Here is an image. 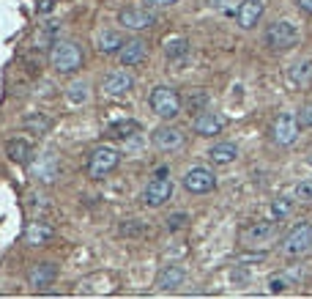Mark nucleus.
Here are the masks:
<instances>
[{
    "label": "nucleus",
    "instance_id": "f257e3e1",
    "mask_svg": "<svg viewBox=\"0 0 312 299\" xmlns=\"http://www.w3.org/2000/svg\"><path fill=\"white\" fill-rule=\"evenodd\" d=\"M50 63L52 69L60 74H71L83 66V50H80L74 42H58L50 47Z\"/></svg>",
    "mask_w": 312,
    "mask_h": 299
},
{
    "label": "nucleus",
    "instance_id": "f03ea898",
    "mask_svg": "<svg viewBox=\"0 0 312 299\" xmlns=\"http://www.w3.org/2000/svg\"><path fill=\"white\" fill-rule=\"evenodd\" d=\"M277 222H249L247 228L241 230V244L247 250H255V253H266L271 244L277 242Z\"/></svg>",
    "mask_w": 312,
    "mask_h": 299
},
{
    "label": "nucleus",
    "instance_id": "7ed1b4c3",
    "mask_svg": "<svg viewBox=\"0 0 312 299\" xmlns=\"http://www.w3.org/2000/svg\"><path fill=\"white\" fill-rule=\"evenodd\" d=\"M312 253V222H296L282 239V255L304 258Z\"/></svg>",
    "mask_w": 312,
    "mask_h": 299
},
{
    "label": "nucleus",
    "instance_id": "20e7f679",
    "mask_svg": "<svg viewBox=\"0 0 312 299\" xmlns=\"http://www.w3.org/2000/svg\"><path fill=\"white\" fill-rule=\"evenodd\" d=\"M148 102H151V110L159 115V118H165V121H173L175 115L181 113V96H178L175 88H167V85L153 88Z\"/></svg>",
    "mask_w": 312,
    "mask_h": 299
},
{
    "label": "nucleus",
    "instance_id": "39448f33",
    "mask_svg": "<svg viewBox=\"0 0 312 299\" xmlns=\"http://www.w3.org/2000/svg\"><path fill=\"white\" fill-rule=\"evenodd\" d=\"M173 179L167 176L165 168H159V173H156V179H151L145 184V189H142V203L145 206H165L167 201L173 198Z\"/></svg>",
    "mask_w": 312,
    "mask_h": 299
},
{
    "label": "nucleus",
    "instance_id": "423d86ee",
    "mask_svg": "<svg viewBox=\"0 0 312 299\" xmlns=\"http://www.w3.org/2000/svg\"><path fill=\"white\" fill-rule=\"evenodd\" d=\"M118 162H121L118 148L99 146V148H93L91 162H88V176H91V179H104V176H110L115 168H118Z\"/></svg>",
    "mask_w": 312,
    "mask_h": 299
},
{
    "label": "nucleus",
    "instance_id": "0eeeda50",
    "mask_svg": "<svg viewBox=\"0 0 312 299\" xmlns=\"http://www.w3.org/2000/svg\"><path fill=\"white\" fill-rule=\"evenodd\" d=\"M266 44L274 47V50H290V47L298 44V28L288 19H277L266 28Z\"/></svg>",
    "mask_w": 312,
    "mask_h": 299
},
{
    "label": "nucleus",
    "instance_id": "6e6552de",
    "mask_svg": "<svg viewBox=\"0 0 312 299\" xmlns=\"http://www.w3.org/2000/svg\"><path fill=\"white\" fill-rule=\"evenodd\" d=\"M181 184H184V189L189 195H206L216 187V176H214L211 168H206V165H192L184 173Z\"/></svg>",
    "mask_w": 312,
    "mask_h": 299
},
{
    "label": "nucleus",
    "instance_id": "1a4fd4ad",
    "mask_svg": "<svg viewBox=\"0 0 312 299\" xmlns=\"http://www.w3.org/2000/svg\"><path fill=\"white\" fill-rule=\"evenodd\" d=\"M298 129H301V124H298L296 115L282 113V115H277L274 126H271V138H274L277 146H293L298 140Z\"/></svg>",
    "mask_w": 312,
    "mask_h": 299
},
{
    "label": "nucleus",
    "instance_id": "9d476101",
    "mask_svg": "<svg viewBox=\"0 0 312 299\" xmlns=\"http://www.w3.org/2000/svg\"><path fill=\"white\" fill-rule=\"evenodd\" d=\"M121 19V25L129 30H145V28H151V25L156 22V14H153V9L151 6H140V9H124L118 14Z\"/></svg>",
    "mask_w": 312,
    "mask_h": 299
},
{
    "label": "nucleus",
    "instance_id": "9b49d317",
    "mask_svg": "<svg viewBox=\"0 0 312 299\" xmlns=\"http://www.w3.org/2000/svg\"><path fill=\"white\" fill-rule=\"evenodd\" d=\"M58 277V267L52 261H42V263H33L28 269V285L33 291H44L50 288L52 283H55Z\"/></svg>",
    "mask_w": 312,
    "mask_h": 299
},
{
    "label": "nucleus",
    "instance_id": "f8f14e48",
    "mask_svg": "<svg viewBox=\"0 0 312 299\" xmlns=\"http://www.w3.org/2000/svg\"><path fill=\"white\" fill-rule=\"evenodd\" d=\"M192 126L200 138H214V135H219L225 129V115H219L216 110H200L194 115Z\"/></svg>",
    "mask_w": 312,
    "mask_h": 299
},
{
    "label": "nucleus",
    "instance_id": "ddd939ff",
    "mask_svg": "<svg viewBox=\"0 0 312 299\" xmlns=\"http://www.w3.org/2000/svg\"><path fill=\"white\" fill-rule=\"evenodd\" d=\"M151 140L159 151H178L184 146V132L178 126H159V129H153Z\"/></svg>",
    "mask_w": 312,
    "mask_h": 299
},
{
    "label": "nucleus",
    "instance_id": "4468645a",
    "mask_svg": "<svg viewBox=\"0 0 312 299\" xmlns=\"http://www.w3.org/2000/svg\"><path fill=\"white\" fill-rule=\"evenodd\" d=\"M33 176H36L38 181H44V184H52V181L60 176V162L52 151H44L38 154L36 165H33Z\"/></svg>",
    "mask_w": 312,
    "mask_h": 299
},
{
    "label": "nucleus",
    "instance_id": "2eb2a0df",
    "mask_svg": "<svg viewBox=\"0 0 312 299\" xmlns=\"http://www.w3.org/2000/svg\"><path fill=\"white\" fill-rule=\"evenodd\" d=\"M263 11H266V3H263V0H241L239 11H236V22H239L244 30H249V28L257 25V19L263 17Z\"/></svg>",
    "mask_w": 312,
    "mask_h": 299
},
{
    "label": "nucleus",
    "instance_id": "dca6fc26",
    "mask_svg": "<svg viewBox=\"0 0 312 299\" xmlns=\"http://www.w3.org/2000/svg\"><path fill=\"white\" fill-rule=\"evenodd\" d=\"M132 85H134L132 74L124 72V69L110 72V74L104 77V83H101V88H104V93H107V96H124V93L132 91Z\"/></svg>",
    "mask_w": 312,
    "mask_h": 299
},
{
    "label": "nucleus",
    "instance_id": "f3484780",
    "mask_svg": "<svg viewBox=\"0 0 312 299\" xmlns=\"http://www.w3.org/2000/svg\"><path fill=\"white\" fill-rule=\"evenodd\" d=\"M145 58H148V44L142 39H132V42H126L118 50V60L124 66H140Z\"/></svg>",
    "mask_w": 312,
    "mask_h": 299
},
{
    "label": "nucleus",
    "instance_id": "a211bd4d",
    "mask_svg": "<svg viewBox=\"0 0 312 299\" xmlns=\"http://www.w3.org/2000/svg\"><path fill=\"white\" fill-rule=\"evenodd\" d=\"M52 236H55V228L44 220H30L28 228H25V242L30 247H38V244H50Z\"/></svg>",
    "mask_w": 312,
    "mask_h": 299
},
{
    "label": "nucleus",
    "instance_id": "6ab92c4d",
    "mask_svg": "<svg viewBox=\"0 0 312 299\" xmlns=\"http://www.w3.org/2000/svg\"><path fill=\"white\" fill-rule=\"evenodd\" d=\"M288 83L293 88H307L312 85V58H301L296 60L288 69Z\"/></svg>",
    "mask_w": 312,
    "mask_h": 299
},
{
    "label": "nucleus",
    "instance_id": "aec40b11",
    "mask_svg": "<svg viewBox=\"0 0 312 299\" xmlns=\"http://www.w3.org/2000/svg\"><path fill=\"white\" fill-rule=\"evenodd\" d=\"M184 269L175 267V263H170V267H165L159 272V277H156V288L159 291H175L181 283H184Z\"/></svg>",
    "mask_w": 312,
    "mask_h": 299
},
{
    "label": "nucleus",
    "instance_id": "412c9836",
    "mask_svg": "<svg viewBox=\"0 0 312 299\" xmlns=\"http://www.w3.org/2000/svg\"><path fill=\"white\" fill-rule=\"evenodd\" d=\"M6 154H9V159H11V162H17V165H28V162H30V154H33V148H30V143H28V140H22V138H11L9 143H6Z\"/></svg>",
    "mask_w": 312,
    "mask_h": 299
},
{
    "label": "nucleus",
    "instance_id": "4be33fe9",
    "mask_svg": "<svg viewBox=\"0 0 312 299\" xmlns=\"http://www.w3.org/2000/svg\"><path fill=\"white\" fill-rule=\"evenodd\" d=\"M208 157H211L214 165H230V162H236V157H239V146L236 143H216V146H211V151H208Z\"/></svg>",
    "mask_w": 312,
    "mask_h": 299
},
{
    "label": "nucleus",
    "instance_id": "5701e85b",
    "mask_svg": "<svg viewBox=\"0 0 312 299\" xmlns=\"http://www.w3.org/2000/svg\"><path fill=\"white\" fill-rule=\"evenodd\" d=\"M124 36H121L118 30H101L99 33V52H104V55H112V52H118L121 47H124Z\"/></svg>",
    "mask_w": 312,
    "mask_h": 299
},
{
    "label": "nucleus",
    "instance_id": "b1692460",
    "mask_svg": "<svg viewBox=\"0 0 312 299\" xmlns=\"http://www.w3.org/2000/svg\"><path fill=\"white\" fill-rule=\"evenodd\" d=\"M52 129V121L47 118L44 113H30V115H25V132H30V135H36V138H42V135H47Z\"/></svg>",
    "mask_w": 312,
    "mask_h": 299
},
{
    "label": "nucleus",
    "instance_id": "393cba45",
    "mask_svg": "<svg viewBox=\"0 0 312 299\" xmlns=\"http://www.w3.org/2000/svg\"><path fill=\"white\" fill-rule=\"evenodd\" d=\"M110 135H115V138H121V140L137 138V135H140V124H137V121H134V118L115 121V124H110Z\"/></svg>",
    "mask_w": 312,
    "mask_h": 299
},
{
    "label": "nucleus",
    "instance_id": "a878e982",
    "mask_svg": "<svg viewBox=\"0 0 312 299\" xmlns=\"http://www.w3.org/2000/svg\"><path fill=\"white\" fill-rule=\"evenodd\" d=\"M58 42V22H44V28L36 33V50H44V47H52Z\"/></svg>",
    "mask_w": 312,
    "mask_h": 299
},
{
    "label": "nucleus",
    "instance_id": "bb28decb",
    "mask_svg": "<svg viewBox=\"0 0 312 299\" xmlns=\"http://www.w3.org/2000/svg\"><path fill=\"white\" fill-rule=\"evenodd\" d=\"M189 52V42L184 36H173V39H167L165 42V55L170 58V60H178V58H184Z\"/></svg>",
    "mask_w": 312,
    "mask_h": 299
},
{
    "label": "nucleus",
    "instance_id": "cd10ccee",
    "mask_svg": "<svg viewBox=\"0 0 312 299\" xmlns=\"http://www.w3.org/2000/svg\"><path fill=\"white\" fill-rule=\"evenodd\" d=\"M66 99H69L71 105H83V102L91 99V91H88L85 80H74V83L66 88Z\"/></svg>",
    "mask_w": 312,
    "mask_h": 299
},
{
    "label": "nucleus",
    "instance_id": "c85d7f7f",
    "mask_svg": "<svg viewBox=\"0 0 312 299\" xmlns=\"http://www.w3.org/2000/svg\"><path fill=\"white\" fill-rule=\"evenodd\" d=\"M290 212H293V201L290 198H274V203H271V217L274 220H285V217H290Z\"/></svg>",
    "mask_w": 312,
    "mask_h": 299
},
{
    "label": "nucleus",
    "instance_id": "c756f323",
    "mask_svg": "<svg viewBox=\"0 0 312 299\" xmlns=\"http://www.w3.org/2000/svg\"><path fill=\"white\" fill-rule=\"evenodd\" d=\"M211 6L219 14H225V17H236V11H239V6H241V0H211Z\"/></svg>",
    "mask_w": 312,
    "mask_h": 299
},
{
    "label": "nucleus",
    "instance_id": "7c9ffc66",
    "mask_svg": "<svg viewBox=\"0 0 312 299\" xmlns=\"http://www.w3.org/2000/svg\"><path fill=\"white\" fill-rule=\"evenodd\" d=\"M290 283H293V280H290L288 275H274L268 280V291H271V294H282V291L290 288Z\"/></svg>",
    "mask_w": 312,
    "mask_h": 299
},
{
    "label": "nucleus",
    "instance_id": "2f4dec72",
    "mask_svg": "<svg viewBox=\"0 0 312 299\" xmlns=\"http://www.w3.org/2000/svg\"><path fill=\"white\" fill-rule=\"evenodd\" d=\"M296 198L304 201V203H312V179L301 181V184L296 187Z\"/></svg>",
    "mask_w": 312,
    "mask_h": 299
},
{
    "label": "nucleus",
    "instance_id": "473e14b6",
    "mask_svg": "<svg viewBox=\"0 0 312 299\" xmlns=\"http://www.w3.org/2000/svg\"><path fill=\"white\" fill-rule=\"evenodd\" d=\"M296 118H298V124H301V129H309L312 126V105H304Z\"/></svg>",
    "mask_w": 312,
    "mask_h": 299
},
{
    "label": "nucleus",
    "instance_id": "72a5a7b5",
    "mask_svg": "<svg viewBox=\"0 0 312 299\" xmlns=\"http://www.w3.org/2000/svg\"><path fill=\"white\" fill-rule=\"evenodd\" d=\"M178 0H142V6H151V9H165V6H173Z\"/></svg>",
    "mask_w": 312,
    "mask_h": 299
},
{
    "label": "nucleus",
    "instance_id": "f704fd0d",
    "mask_svg": "<svg viewBox=\"0 0 312 299\" xmlns=\"http://www.w3.org/2000/svg\"><path fill=\"white\" fill-rule=\"evenodd\" d=\"M184 220H186V217L184 214H175V217H170V220H167V228H181V225H184Z\"/></svg>",
    "mask_w": 312,
    "mask_h": 299
},
{
    "label": "nucleus",
    "instance_id": "c9c22d12",
    "mask_svg": "<svg viewBox=\"0 0 312 299\" xmlns=\"http://www.w3.org/2000/svg\"><path fill=\"white\" fill-rule=\"evenodd\" d=\"M52 9H55V0H42L38 3V11H44V14H50Z\"/></svg>",
    "mask_w": 312,
    "mask_h": 299
},
{
    "label": "nucleus",
    "instance_id": "e433bc0d",
    "mask_svg": "<svg viewBox=\"0 0 312 299\" xmlns=\"http://www.w3.org/2000/svg\"><path fill=\"white\" fill-rule=\"evenodd\" d=\"M296 6L304 11V14H312V0H296Z\"/></svg>",
    "mask_w": 312,
    "mask_h": 299
}]
</instances>
